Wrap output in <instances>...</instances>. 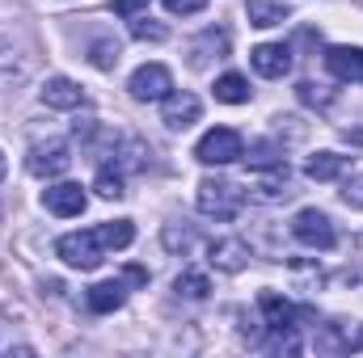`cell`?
<instances>
[{"mask_svg": "<svg viewBox=\"0 0 363 358\" xmlns=\"http://www.w3.org/2000/svg\"><path fill=\"white\" fill-rule=\"evenodd\" d=\"M245 207V190L233 185V181H220V178H207L199 181V211L207 219H237Z\"/></svg>", "mask_w": 363, "mask_h": 358, "instance_id": "6da1fadb", "label": "cell"}, {"mask_svg": "<svg viewBox=\"0 0 363 358\" xmlns=\"http://www.w3.org/2000/svg\"><path fill=\"white\" fill-rule=\"evenodd\" d=\"M26 169H30L34 178H60V173H68V169H72V148H68V139H38V144L30 148V156H26Z\"/></svg>", "mask_w": 363, "mask_h": 358, "instance_id": "7a4b0ae2", "label": "cell"}, {"mask_svg": "<svg viewBox=\"0 0 363 358\" xmlns=\"http://www.w3.org/2000/svg\"><path fill=\"white\" fill-rule=\"evenodd\" d=\"M55 253H60L68 266L93 270V266H101L106 245L97 241V228H93V232H68V236H60V241H55Z\"/></svg>", "mask_w": 363, "mask_h": 358, "instance_id": "3957f363", "label": "cell"}, {"mask_svg": "<svg viewBox=\"0 0 363 358\" xmlns=\"http://www.w3.org/2000/svg\"><path fill=\"white\" fill-rule=\"evenodd\" d=\"M241 152H245V144H241V135H237L233 127L207 131V135L199 139V148H194V156H199L203 165H233V161H241Z\"/></svg>", "mask_w": 363, "mask_h": 358, "instance_id": "277c9868", "label": "cell"}, {"mask_svg": "<svg viewBox=\"0 0 363 358\" xmlns=\"http://www.w3.org/2000/svg\"><path fill=\"white\" fill-rule=\"evenodd\" d=\"M291 236H296L300 245H308V249H334V245H338V232H334L330 215H325V211H313V207L291 219Z\"/></svg>", "mask_w": 363, "mask_h": 358, "instance_id": "5b68a950", "label": "cell"}, {"mask_svg": "<svg viewBox=\"0 0 363 358\" xmlns=\"http://www.w3.org/2000/svg\"><path fill=\"white\" fill-rule=\"evenodd\" d=\"M127 89H131L135 101H165L169 89H174V76H169V68H165V64H144V68H135V72H131Z\"/></svg>", "mask_w": 363, "mask_h": 358, "instance_id": "8992f818", "label": "cell"}, {"mask_svg": "<svg viewBox=\"0 0 363 358\" xmlns=\"http://www.w3.org/2000/svg\"><path fill=\"white\" fill-rule=\"evenodd\" d=\"M258 308L267 316V329H300V321L308 316V308H296L291 299H283L274 291H262L258 295Z\"/></svg>", "mask_w": 363, "mask_h": 358, "instance_id": "52a82bcc", "label": "cell"}, {"mask_svg": "<svg viewBox=\"0 0 363 358\" xmlns=\"http://www.w3.org/2000/svg\"><path fill=\"white\" fill-rule=\"evenodd\" d=\"M250 64H254V72H258V76L279 81V76H287V72H291V51H287L283 42H262V47H254V51H250Z\"/></svg>", "mask_w": 363, "mask_h": 358, "instance_id": "ba28073f", "label": "cell"}, {"mask_svg": "<svg viewBox=\"0 0 363 358\" xmlns=\"http://www.w3.org/2000/svg\"><path fill=\"white\" fill-rule=\"evenodd\" d=\"M85 190L77 185V181H60V185H47L43 190V207L51 211V215H81L85 211Z\"/></svg>", "mask_w": 363, "mask_h": 358, "instance_id": "9c48e42d", "label": "cell"}, {"mask_svg": "<svg viewBox=\"0 0 363 358\" xmlns=\"http://www.w3.org/2000/svg\"><path fill=\"white\" fill-rule=\"evenodd\" d=\"M207 262H211L216 270H224V274H237V270L250 266V245H245L241 236L211 241V249H207Z\"/></svg>", "mask_w": 363, "mask_h": 358, "instance_id": "30bf717a", "label": "cell"}, {"mask_svg": "<svg viewBox=\"0 0 363 358\" xmlns=\"http://www.w3.org/2000/svg\"><path fill=\"white\" fill-rule=\"evenodd\" d=\"M199 114H203V101L194 93H169L165 97V110H161V122L169 131H186L190 122H199Z\"/></svg>", "mask_w": 363, "mask_h": 358, "instance_id": "8fae6325", "label": "cell"}, {"mask_svg": "<svg viewBox=\"0 0 363 358\" xmlns=\"http://www.w3.org/2000/svg\"><path fill=\"white\" fill-rule=\"evenodd\" d=\"M325 68H330L338 81L363 85V47H330V51H325Z\"/></svg>", "mask_w": 363, "mask_h": 358, "instance_id": "7c38bea8", "label": "cell"}, {"mask_svg": "<svg viewBox=\"0 0 363 358\" xmlns=\"http://www.w3.org/2000/svg\"><path fill=\"white\" fill-rule=\"evenodd\" d=\"M296 190H291V178H287V165H274L271 178H258L250 185V198L254 202H287Z\"/></svg>", "mask_w": 363, "mask_h": 358, "instance_id": "4fadbf2b", "label": "cell"}, {"mask_svg": "<svg viewBox=\"0 0 363 358\" xmlns=\"http://www.w3.org/2000/svg\"><path fill=\"white\" fill-rule=\"evenodd\" d=\"M43 101L51 110H77V105H85V89L77 81H68V76H51L43 85Z\"/></svg>", "mask_w": 363, "mask_h": 358, "instance_id": "5bb4252c", "label": "cell"}, {"mask_svg": "<svg viewBox=\"0 0 363 358\" xmlns=\"http://www.w3.org/2000/svg\"><path fill=\"white\" fill-rule=\"evenodd\" d=\"M85 304H89V312H114V308H123V304H127V287H123V278L93 282L89 295H85Z\"/></svg>", "mask_w": 363, "mask_h": 358, "instance_id": "9a60e30c", "label": "cell"}, {"mask_svg": "<svg viewBox=\"0 0 363 358\" xmlns=\"http://www.w3.org/2000/svg\"><path fill=\"white\" fill-rule=\"evenodd\" d=\"M347 169H351V156H338V152H317V156H308L304 178H308V181H334V178H342Z\"/></svg>", "mask_w": 363, "mask_h": 358, "instance_id": "2e32d148", "label": "cell"}, {"mask_svg": "<svg viewBox=\"0 0 363 358\" xmlns=\"http://www.w3.org/2000/svg\"><path fill=\"white\" fill-rule=\"evenodd\" d=\"M224 51H228V34H224V30H207L203 38H194V42H190V64H194V68H203L211 55L220 59Z\"/></svg>", "mask_w": 363, "mask_h": 358, "instance_id": "e0dca14e", "label": "cell"}, {"mask_svg": "<svg viewBox=\"0 0 363 358\" xmlns=\"http://www.w3.org/2000/svg\"><path fill=\"white\" fill-rule=\"evenodd\" d=\"M241 156H245V165L258 169V173H267V169H274V165H283V148H279L274 139H254L250 152H241Z\"/></svg>", "mask_w": 363, "mask_h": 358, "instance_id": "ac0fdd59", "label": "cell"}, {"mask_svg": "<svg viewBox=\"0 0 363 358\" xmlns=\"http://www.w3.org/2000/svg\"><path fill=\"white\" fill-rule=\"evenodd\" d=\"M245 13H250V25H283L287 17H291V8L287 4H274V0H250L245 4Z\"/></svg>", "mask_w": 363, "mask_h": 358, "instance_id": "d6986e66", "label": "cell"}, {"mask_svg": "<svg viewBox=\"0 0 363 358\" xmlns=\"http://www.w3.org/2000/svg\"><path fill=\"white\" fill-rule=\"evenodd\" d=\"M211 93H216V101H224V105H241V101H250V81L237 76V72H224Z\"/></svg>", "mask_w": 363, "mask_h": 358, "instance_id": "ffe728a7", "label": "cell"}, {"mask_svg": "<svg viewBox=\"0 0 363 358\" xmlns=\"http://www.w3.org/2000/svg\"><path fill=\"white\" fill-rule=\"evenodd\" d=\"M97 241H101L106 249H127V245L135 241V228H131V219H110V224L97 228Z\"/></svg>", "mask_w": 363, "mask_h": 358, "instance_id": "44dd1931", "label": "cell"}, {"mask_svg": "<svg viewBox=\"0 0 363 358\" xmlns=\"http://www.w3.org/2000/svg\"><path fill=\"white\" fill-rule=\"evenodd\" d=\"M174 291H178L182 299H207V295H211V282H207L203 270H182L178 282H174Z\"/></svg>", "mask_w": 363, "mask_h": 358, "instance_id": "7402d4cb", "label": "cell"}, {"mask_svg": "<svg viewBox=\"0 0 363 358\" xmlns=\"http://www.w3.org/2000/svg\"><path fill=\"white\" fill-rule=\"evenodd\" d=\"M148 148L140 144V139H127V144H118L114 148V169H123V173H135V169H144L148 161Z\"/></svg>", "mask_w": 363, "mask_h": 358, "instance_id": "603a6c76", "label": "cell"}, {"mask_svg": "<svg viewBox=\"0 0 363 358\" xmlns=\"http://www.w3.org/2000/svg\"><path fill=\"white\" fill-rule=\"evenodd\" d=\"M26 72H30V68H26V59H21V55L9 47V42H0V85L9 89V85L26 81Z\"/></svg>", "mask_w": 363, "mask_h": 358, "instance_id": "cb8c5ba5", "label": "cell"}, {"mask_svg": "<svg viewBox=\"0 0 363 358\" xmlns=\"http://www.w3.org/2000/svg\"><path fill=\"white\" fill-rule=\"evenodd\" d=\"M118 55H123L118 38H97V42L89 47V64L93 68H101V72H110V68L118 64Z\"/></svg>", "mask_w": 363, "mask_h": 358, "instance_id": "d4e9b609", "label": "cell"}, {"mask_svg": "<svg viewBox=\"0 0 363 358\" xmlns=\"http://www.w3.org/2000/svg\"><path fill=\"white\" fill-rule=\"evenodd\" d=\"M93 190H97L101 198H123V194H127V190H123V169L101 165V169H97V178H93Z\"/></svg>", "mask_w": 363, "mask_h": 358, "instance_id": "484cf974", "label": "cell"}, {"mask_svg": "<svg viewBox=\"0 0 363 358\" xmlns=\"http://www.w3.org/2000/svg\"><path fill=\"white\" fill-rule=\"evenodd\" d=\"M296 97H300L304 105L330 110V101H334V89H325V85H313V81H300V89H296Z\"/></svg>", "mask_w": 363, "mask_h": 358, "instance_id": "4316f807", "label": "cell"}, {"mask_svg": "<svg viewBox=\"0 0 363 358\" xmlns=\"http://www.w3.org/2000/svg\"><path fill=\"white\" fill-rule=\"evenodd\" d=\"M131 34H135L140 42H165V38H169V30H165L161 21H152V17H135V21H131Z\"/></svg>", "mask_w": 363, "mask_h": 358, "instance_id": "83f0119b", "label": "cell"}, {"mask_svg": "<svg viewBox=\"0 0 363 358\" xmlns=\"http://www.w3.org/2000/svg\"><path fill=\"white\" fill-rule=\"evenodd\" d=\"M194 245V228H182V224H169L165 228V249L169 253H186Z\"/></svg>", "mask_w": 363, "mask_h": 358, "instance_id": "f1b7e54d", "label": "cell"}, {"mask_svg": "<svg viewBox=\"0 0 363 358\" xmlns=\"http://www.w3.org/2000/svg\"><path fill=\"white\" fill-rule=\"evenodd\" d=\"M342 202L355 207V211H363V173H355V178L342 185Z\"/></svg>", "mask_w": 363, "mask_h": 358, "instance_id": "f546056e", "label": "cell"}, {"mask_svg": "<svg viewBox=\"0 0 363 358\" xmlns=\"http://www.w3.org/2000/svg\"><path fill=\"white\" fill-rule=\"evenodd\" d=\"M165 8L186 17V13H199V8H207V0H165Z\"/></svg>", "mask_w": 363, "mask_h": 358, "instance_id": "4dcf8cb0", "label": "cell"}, {"mask_svg": "<svg viewBox=\"0 0 363 358\" xmlns=\"http://www.w3.org/2000/svg\"><path fill=\"white\" fill-rule=\"evenodd\" d=\"M144 4H148V0H114V13H118V17H135Z\"/></svg>", "mask_w": 363, "mask_h": 358, "instance_id": "1f68e13d", "label": "cell"}, {"mask_svg": "<svg viewBox=\"0 0 363 358\" xmlns=\"http://www.w3.org/2000/svg\"><path fill=\"white\" fill-rule=\"evenodd\" d=\"M127 282H148V270H140V266H127Z\"/></svg>", "mask_w": 363, "mask_h": 358, "instance_id": "d6a6232c", "label": "cell"}, {"mask_svg": "<svg viewBox=\"0 0 363 358\" xmlns=\"http://www.w3.org/2000/svg\"><path fill=\"white\" fill-rule=\"evenodd\" d=\"M4 169H9V165H4V156H0V181H4Z\"/></svg>", "mask_w": 363, "mask_h": 358, "instance_id": "836d02e7", "label": "cell"}, {"mask_svg": "<svg viewBox=\"0 0 363 358\" xmlns=\"http://www.w3.org/2000/svg\"><path fill=\"white\" fill-rule=\"evenodd\" d=\"M0 219H4V215H0Z\"/></svg>", "mask_w": 363, "mask_h": 358, "instance_id": "e575fe53", "label": "cell"}]
</instances>
